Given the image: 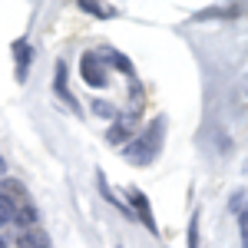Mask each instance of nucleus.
<instances>
[{"instance_id": "1", "label": "nucleus", "mask_w": 248, "mask_h": 248, "mask_svg": "<svg viewBox=\"0 0 248 248\" xmlns=\"http://www.w3.org/2000/svg\"><path fill=\"white\" fill-rule=\"evenodd\" d=\"M159 149H162V119L149 123L136 139H129V142L123 146V155H126V162H133V166H149L155 155H159Z\"/></svg>"}, {"instance_id": "2", "label": "nucleus", "mask_w": 248, "mask_h": 248, "mask_svg": "<svg viewBox=\"0 0 248 248\" xmlns=\"http://www.w3.org/2000/svg\"><path fill=\"white\" fill-rule=\"evenodd\" d=\"M79 77H83V83H86V86H93V90L109 86V70L99 63V57H96V53H83V57H79Z\"/></svg>"}, {"instance_id": "3", "label": "nucleus", "mask_w": 248, "mask_h": 248, "mask_svg": "<svg viewBox=\"0 0 248 248\" xmlns=\"http://www.w3.org/2000/svg\"><path fill=\"white\" fill-rule=\"evenodd\" d=\"M0 199L14 212H17L20 205H30V195L23 189V182H17V179H0Z\"/></svg>"}, {"instance_id": "4", "label": "nucleus", "mask_w": 248, "mask_h": 248, "mask_svg": "<svg viewBox=\"0 0 248 248\" xmlns=\"http://www.w3.org/2000/svg\"><path fill=\"white\" fill-rule=\"evenodd\" d=\"M129 202L136 205V215L142 218V225L153 232V235H159V229H155V218H153V209H149V199H146L139 189H129Z\"/></svg>"}, {"instance_id": "5", "label": "nucleus", "mask_w": 248, "mask_h": 248, "mask_svg": "<svg viewBox=\"0 0 248 248\" xmlns=\"http://www.w3.org/2000/svg\"><path fill=\"white\" fill-rule=\"evenodd\" d=\"M96 57H99V63H103V66H116L119 73H126V77H133V63H129V60L123 57L119 50H113V46H103V50H99Z\"/></svg>"}, {"instance_id": "6", "label": "nucleus", "mask_w": 248, "mask_h": 248, "mask_svg": "<svg viewBox=\"0 0 248 248\" xmlns=\"http://www.w3.org/2000/svg\"><path fill=\"white\" fill-rule=\"evenodd\" d=\"M53 90H57V96L63 99V103H70V106H73V109L79 113L77 96L70 93V86H66V63H57V83H53Z\"/></svg>"}, {"instance_id": "7", "label": "nucleus", "mask_w": 248, "mask_h": 248, "mask_svg": "<svg viewBox=\"0 0 248 248\" xmlns=\"http://www.w3.org/2000/svg\"><path fill=\"white\" fill-rule=\"evenodd\" d=\"M129 136H133V123H129V116H123V119H116L113 126H109L106 139H109L113 146H123V142H126Z\"/></svg>"}, {"instance_id": "8", "label": "nucleus", "mask_w": 248, "mask_h": 248, "mask_svg": "<svg viewBox=\"0 0 248 248\" xmlns=\"http://www.w3.org/2000/svg\"><path fill=\"white\" fill-rule=\"evenodd\" d=\"M17 248H50V238H46V232H40V229H27L17 238Z\"/></svg>"}, {"instance_id": "9", "label": "nucleus", "mask_w": 248, "mask_h": 248, "mask_svg": "<svg viewBox=\"0 0 248 248\" xmlns=\"http://www.w3.org/2000/svg\"><path fill=\"white\" fill-rule=\"evenodd\" d=\"M14 53H17V79L23 83L27 79V70H30V43H14Z\"/></svg>"}, {"instance_id": "10", "label": "nucleus", "mask_w": 248, "mask_h": 248, "mask_svg": "<svg viewBox=\"0 0 248 248\" xmlns=\"http://www.w3.org/2000/svg\"><path fill=\"white\" fill-rule=\"evenodd\" d=\"M79 10L90 14V17H113L116 14L113 7H99V3H93V0H79Z\"/></svg>"}, {"instance_id": "11", "label": "nucleus", "mask_w": 248, "mask_h": 248, "mask_svg": "<svg viewBox=\"0 0 248 248\" xmlns=\"http://www.w3.org/2000/svg\"><path fill=\"white\" fill-rule=\"evenodd\" d=\"M14 222H20V225H33V222H37V209H33V205H20V209L14 212Z\"/></svg>"}, {"instance_id": "12", "label": "nucleus", "mask_w": 248, "mask_h": 248, "mask_svg": "<svg viewBox=\"0 0 248 248\" xmlns=\"http://www.w3.org/2000/svg\"><path fill=\"white\" fill-rule=\"evenodd\" d=\"M93 109H96L99 116H106V119H113V116H116V109L109 106V103H103V99H96V103H93Z\"/></svg>"}, {"instance_id": "13", "label": "nucleus", "mask_w": 248, "mask_h": 248, "mask_svg": "<svg viewBox=\"0 0 248 248\" xmlns=\"http://www.w3.org/2000/svg\"><path fill=\"white\" fill-rule=\"evenodd\" d=\"M7 222H14V209H10V205H7V202L0 199V229H3Z\"/></svg>"}, {"instance_id": "14", "label": "nucleus", "mask_w": 248, "mask_h": 248, "mask_svg": "<svg viewBox=\"0 0 248 248\" xmlns=\"http://www.w3.org/2000/svg\"><path fill=\"white\" fill-rule=\"evenodd\" d=\"M189 248H199V218L189 222Z\"/></svg>"}, {"instance_id": "15", "label": "nucleus", "mask_w": 248, "mask_h": 248, "mask_svg": "<svg viewBox=\"0 0 248 248\" xmlns=\"http://www.w3.org/2000/svg\"><path fill=\"white\" fill-rule=\"evenodd\" d=\"M3 169H7V162H3V155H0V175H3Z\"/></svg>"}, {"instance_id": "16", "label": "nucleus", "mask_w": 248, "mask_h": 248, "mask_svg": "<svg viewBox=\"0 0 248 248\" xmlns=\"http://www.w3.org/2000/svg\"><path fill=\"white\" fill-rule=\"evenodd\" d=\"M0 248H7V245H3V238H0Z\"/></svg>"}]
</instances>
